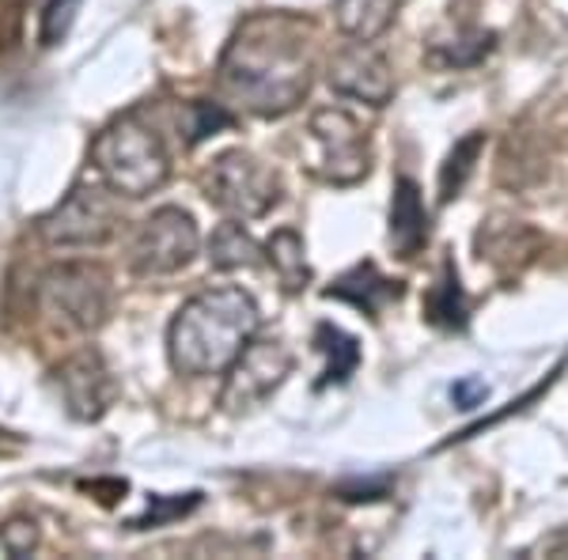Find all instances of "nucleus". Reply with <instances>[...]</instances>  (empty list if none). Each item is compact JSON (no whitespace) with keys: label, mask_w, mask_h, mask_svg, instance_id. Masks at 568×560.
<instances>
[{"label":"nucleus","mask_w":568,"mask_h":560,"mask_svg":"<svg viewBox=\"0 0 568 560\" xmlns=\"http://www.w3.org/2000/svg\"><path fill=\"white\" fill-rule=\"evenodd\" d=\"M118 224L122 216L103 186H72L69 197L39 220V235L50 246H103Z\"/></svg>","instance_id":"6e6552de"},{"label":"nucleus","mask_w":568,"mask_h":560,"mask_svg":"<svg viewBox=\"0 0 568 560\" xmlns=\"http://www.w3.org/2000/svg\"><path fill=\"white\" fill-rule=\"evenodd\" d=\"M205 194L216 208L235 220L265 216L281 197V179L258 155L251 152H224L205 174Z\"/></svg>","instance_id":"39448f33"},{"label":"nucleus","mask_w":568,"mask_h":560,"mask_svg":"<svg viewBox=\"0 0 568 560\" xmlns=\"http://www.w3.org/2000/svg\"><path fill=\"white\" fill-rule=\"evenodd\" d=\"M220 88L258 118H281L311 91L307 23L296 16H251L220 58Z\"/></svg>","instance_id":"f257e3e1"},{"label":"nucleus","mask_w":568,"mask_h":560,"mask_svg":"<svg viewBox=\"0 0 568 560\" xmlns=\"http://www.w3.org/2000/svg\"><path fill=\"white\" fill-rule=\"evenodd\" d=\"M481 144H485L481 133H470L466 141L455 144V152L447 155L444 171H439V201L459 197V190L466 186V179H470V171H474V160H478Z\"/></svg>","instance_id":"6ab92c4d"},{"label":"nucleus","mask_w":568,"mask_h":560,"mask_svg":"<svg viewBox=\"0 0 568 560\" xmlns=\"http://www.w3.org/2000/svg\"><path fill=\"white\" fill-rule=\"evenodd\" d=\"M80 12V0H50L42 12V45H58L72 31V20Z\"/></svg>","instance_id":"412c9836"},{"label":"nucleus","mask_w":568,"mask_h":560,"mask_svg":"<svg viewBox=\"0 0 568 560\" xmlns=\"http://www.w3.org/2000/svg\"><path fill=\"white\" fill-rule=\"evenodd\" d=\"M337 492H342L345 500H379V496L387 492V481H379V485H372V481H353V485H342Z\"/></svg>","instance_id":"393cba45"},{"label":"nucleus","mask_w":568,"mask_h":560,"mask_svg":"<svg viewBox=\"0 0 568 560\" xmlns=\"http://www.w3.org/2000/svg\"><path fill=\"white\" fill-rule=\"evenodd\" d=\"M326 296L329 299L337 296V299L353 303V307H361L364 315H379L383 303L402 296V284L390 281V277H383V273L375 269L372 262H364V265H356V269L345 273V277L337 281L334 288H326Z\"/></svg>","instance_id":"ddd939ff"},{"label":"nucleus","mask_w":568,"mask_h":560,"mask_svg":"<svg viewBox=\"0 0 568 560\" xmlns=\"http://www.w3.org/2000/svg\"><path fill=\"white\" fill-rule=\"evenodd\" d=\"M262 258V246L243 232V224H220L213 238H209V262L213 269H240V265H254Z\"/></svg>","instance_id":"f3484780"},{"label":"nucleus","mask_w":568,"mask_h":560,"mask_svg":"<svg viewBox=\"0 0 568 560\" xmlns=\"http://www.w3.org/2000/svg\"><path fill=\"white\" fill-rule=\"evenodd\" d=\"M425 243H428V213H425V201H420V190L414 179H398L390 201V246L402 258H414Z\"/></svg>","instance_id":"f8f14e48"},{"label":"nucleus","mask_w":568,"mask_h":560,"mask_svg":"<svg viewBox=\"0 0 568 560\" xmlns=\"http://www.w3.org/2000/svg\"><path fill=\"white\" fill-rule=\"evenodd\" d=\"M91 163L106 190L122 197H149L168 182L171 155L163 136L141 118H122L91 141Z\"/></svg>","instance_id":"7ed1b4c3"},{"label":"nucleus","mask_w":568,"mask_h":560,"mask_svg":"<svg viewBox=\"0 0 568 560\" xmlns=\"http://www.w3.org/2000/svg\"><path fill=\"white\" fill-rule=\"evenodd\" d=\"M39 546V527L31 519H12L0 527V557H27Z\"/></svg>","instance_id":"4be33fe9"},{"label":"nucleus","mask_w":568,"mask_h":560,"mask_svg":"<svg viewBox=\"0 0 568 560\" xmlns=\"http://www.w3.org/2000/svg\"><path fill=\"white\" fill-rule=\"evenodd\" d=\"M0 436H4V431H0Z\"/></svg>","instance_id":"a878e982"},{"label":"nucleus","mask_w":568,"mask_h":560,"mask_svg":"<svg viewBox=\"0 0 568 560\" xmlns=\"http://www.w3.org/2000/svg\"><path fill=\"white\" fill-rule=\"evenodd\" d=\"M39 307L53 326L69 334H91L110 315V277L88 262L53 265L39 281Z\"/></svg>","instance_id":"20e7f679"},{"label":"nucleus","mask_w":568,"mask_h":560,"mask_svg":"<svg viewBox=\"0 0 568 560\" xmlns=\"http://www.w3.org/2000/svg\"><path fill=\"white\" fill-rule=\"evenodd\" d=\"M262 251H265V262L277 269V277H281L284 288H288V292L307 288L311 269H307V258H304V238L292 232V227H281V232H273V238L262 246Z\"/></svg>","instance_id":"2eb2a0df"},{"label":"nucleus","mask_w":568,"mask_h":560,"mask_svg":"<svg viewBox=\"0 0 568 560\" xmlns=\"http://www.w3.org/2000/svg\"><path fill=\"white\" fill-rule=\"evenodd\" d=\"M402 0H337V27L356 42H375L394 23Z\"/></svg>","instance_id":"4468645a"},{"label":"nucleus","mask_w":568,"mask_h":560,"mask_svg":"<svg viewBox=\"0 0 568 560\" xmlns=\"http://www.w3.org/2000/svg\"><path fill=\"white\" fill-rule=\"evenodd\" d=\"M315 155L311 171L334 186H353L368 174V133L345 110H318L307 125Z\"/></svg>","instance_id":"423d86ee"},{"label":"nucleus","mask_w":568,"mask_h":560,"mask_svg":"<svg viewBox=\"0 0 568 560\" xmlns=\"http://www.w3.org/2000/svg\"><path fill=\"white\" fill-rule=\"evenodd\" d=\"M227 371L232 375H227V387L220 394V406L243 413L281 387L284 375L292 371V353L281 342H251Z\"/></svg>","instance_id":"1a4fd4ad"},{"label":"nucleus","mask_w":568,"mask_h":560,"mask_svg":"<svg viewBox=\"0 0 568 560\" xmlns=\"http://www.w3.org/2000/svg\"><path fill=\"white\" fill-rule=\"evenodd\" d=\"M452 398H455V406H459V409H478L481 401L489 398V387H485L481 379H463V383H455Z\"/></svg>","instance_id":"b1692460"},{"label":"nucleus","mask_w":568,"mask_h":560,"mask_svg":"<svg viewBox=\"0 0 568 560\" xmlns=\"http://www.w3.org/2000/svg\"><path fill=\"white\" fill-rule=\"evenodd\" d=\"M425 315L428 323L444 326V329H463L466 326V296L459 288V277H455L452 265H444V277L425 299Z\"/></svg>","instance_id":"a211bd4d"},{"label":"nucleus","mask_w":568,"mask_h":560,"mask_svg":"<svg viewBox=\"0 0 568 560\" xmlns=\"http://www.w3.org/2000/svg\"><path fill=\"white\" fill-rule=\"evenodd\" d=\"M197 246L201 235L194 216L175 205L155 208L133 235V269L141 277H168V273H179L194 262Z\"/></svg>","instance_id":"0eeeda50"},{"label":"nucleus","mask_w":568,"mask_h":560,"mask_svg":"<svg viewBox=\"0 0 568 560\" xmlns=\"http://www.w3.org/2000/svg\"><path fill=\"white\" fill-rule=\"evenodd\" d=\"M53 383H58L61 401H65V409L77 420H99L118 398L114 375H110L106 360L95 353V348L72 353L69 360L53 371Z\"/></svg>","instance_id":"9d476101"},{"label":"nucleus","mask_w":568,"mask_h":560,"mask_svg":"<svg viewBox=\"0 0 568 560\" xmlns=\"http://www.w3.org/2000/svg\"><path fill=\"white\" fill-rule=\"evenodd\" d=\"M227 125H235V114L227 110L224 103H190V144L205 141V136H213L216 130H227Z\"/></svg>","instance_id":"aec40b11"},{"label":"nucleus","mask_w":568,"mask_h":560,"mask_svg":"<svg viewBox=\"0 0 568 560\" xmlns=\"http://www.w3.org/2000/svg\"><path fill=\"white\" fill-rule=\"evenodd\" d=\"M329 88L337 95L364 99L368 106H387L394 95V77L383 53H375L368 42H353L329 61Z\"/></svg>","instance_id":"9b49d317"},{"label":"nucleus","mask_w":568,"mask_h":560,"mask_svg":"<svg viewBox=\"0 0 568 560\" xmlns=\"http://www.w3.org/2000/svg\"><path fill=\"white\" fill-rule=\"evenodd\" d=\"M258 303L243 288H209L179 307L168 329V356L179 375H224L258 337Z\"/></svg>","instance_id":"f03ea898"},{"label":"nucleus","mask_w":568,"mask_h":560,"mask_svg":"<svg viewBox=\"0 0 568 560\" xmlns=\"http://www.w3.org/2000/svg\"><path fill=\"white\" fill-rule=\"evenodd\" d=\"M197 500H201L197 492H190L186 500H168V496H152L149 511H144L141 519H133V527H163V522H171V519L186 516V511H194Z\"/></svg>","instance_id":"5701e85b"},{"label":"nucleus","mask_w":568,"mask_h":560,"mask_svg":"<svg viewBox=\"0 0 568 560\" xmlns=\"http://www.w3.org/2000/svg\"><path fill=\"white\" fill-rule=\"evenodd\" d=\"M315 348L318 353H326V371L323 379H318V387H329V383H345L349 375L356 371V364H361V345L353 342L345 329L337 326H318L315 334Z\"/></svg>","instance_id":"dca6fc26"}]
</instances>
